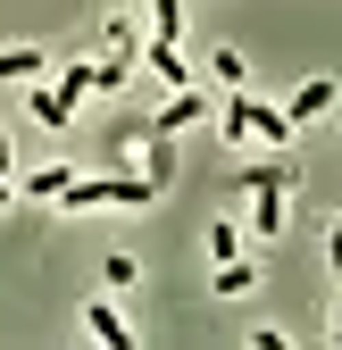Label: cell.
<instances>
[{
    "instance_id": "cell-1",
    "label": "cell",
    "mask_w": 342,
    "mask_h": 350,
    "mask_svg": "<svg viewBox=\"0 0 342 350\" xmlns=\"http://www.w3.org/2000/svg\"><path fill=\"white\" fill-rule=\"evenodd\" d=\"M159 200V184L150 175H67V192H59V208H150Z\"/></svg>"
},
{
    "instance_id": "cell-2",
    "label": "cell",
    "mask_w": 342,
    "mask_h": 350,
    "mask_svg": "<svg viewBox=\"0 0 342 350\" xmlns=\"http://www.w3.org/2000/svg\"><path fill=\"white\" fill-rule=\"evenodd\" d=\"M200 117H209V92H200V83H176V92H167V109L142 117V134H184V125H200Z\"/></svg>"
},
{
    "instance_id": "cell-3",
    "label": "cell",
    "mask_w": 342,
    "mask_h": 350,
    "mask_svg": "<svg viewBox=\"0 0 342 350\" xmlns=\"http://www.w3.org/2000/svg\"><path fill=\"white\" fill-rule=\"evenodd\" d=\"M134 67H150V75L167 83V92H176V83H192V59H176V42H159V33L134 51Z\"/></svg>"
},
{
    "instance_id": "cell-4",
    "label": "cell",
    "mask_w": 342,
    "mask_h": 350,
    "mask_svg": "<svg viewBox=\"0 0 342 350\" xmlns=\"http://www.w3.org/2000/svg\"><path fill=\"white\" fill-rule=\"evenodd\" d=\"M51 51H34V42H0V83H42Z\"/></svg>"
},
{
    "instance_id": "cell-5",
    "label": "cell",
    "mask_w": 342,
    "mask_h": 350,
    "mask_svg": "<svg viewBox=\"0 0 342 350\" xmlns=\"http://www.w3.org/2000/svg\"><path fill=\"white\" fill-rule=\"evenodd\" d=\"M284 217H292V200H284L276 184H250V234H267V242H276V234H284Z\"/></svg>"
},
{
    "instance_id": "cell-6",
    "label": "cell",
    "mask_w": 342,
    "mask_h": 350,
    "mask_svg": "<svg viewBox=\"0 0 342 350\" xmlns=\"http://www.w3.org/2000/svg\"><path fill=\"white\" fill-rule=\"evenodd\" d=\"M250 184H276V192H301V167H292V150H276V159H250L242 167V192Z\"/></svg>"
},
{
    "instance_id": "cell-7",
    "label": "cell",
    "mask_w": 342,
    "mask_h": 350,
    "mask_svg": "<svg viewBox=\"0 0 342 350\" xmlns=\"http://www.w3.org/2000/svg\"><path fill=\"white\" fill-rule=\"evenodd\" d=\"M83 325H92V342H109V350H134V325H125L109 300H83Z\"/></svg>"
},
{
    "instance_id": "cell-8",
    "label": "cell",
    "mask_w": 342,
    "mask_h": 350,
    "mask_svg": "<svg viewBox=\"0 0 342 350\" xmlns=\"http://www.w3.org/2000/svg\"><path fill=\"white\" fill-rule=\"evenodd\" d=\"M25 109H34V125H67L75 117V100L59 92V83H25Z\"/></svg>"
},
{
    "instance_id": "cell-9",
    "label": "cell",
    "mask_w": 342,
    "mask_h": 350,
    "mask_svg": "<svg viewBox=\"0 0 342 350\" xmlns=\"http://www.w3.org/2000/svg\"><path fill=\"white\" fill-rule=\"evenodd\" d=\"M284 117H292V125H309V117H334V83H326V75H309L301 92H292V109H284Z\"/></svg>"
},
{
    "instance_id": "cell-10",
    "label": "cell",
    "mask_w": 342,
    "mask_h": 350,
    "mask_svg": "<svg viewBox=\"0 0 342 350\" xmlns=\"http://www.w3.org/2000/svg\"><path fill=\"white\" fill-rule=\"evenodd\" d=\"M67 175H75V167H59V159H51V167H25V184H17V192H34V200H59V192H67Z\"/></svg>"
},
{
    "instance_id": "cell-11",
    "label": "cell",
    "mask_w": 342,
    "mask_h": 350,
    "mask_svg": "<svg viewBox=\"0 0 342 350\" xmlns=\"http://www.w3.org/2000/svg\"><path fill=\"white\" fill-rule=\"evenodd\" d=\"M142 175L167 192V175H176V150H167V134H142Z\"/></svg>"
},
{
    "instance_id": "cell-12",
    "label": "cell",
    "mask_w": 342,
    "mask_h": 350,
    "mask_svg": "<svg viewBox=\"0 0 342 350\" xmlns=\"http://www.w3.org/2000/svg\"><path fill=\"white\" fill-rule=\"evenodd\" d=\"M250 284H259V267H250V258L234 250V258H218V292L234 300V292H250Z\"/></svg>"
},
{
    "instance_id": "cell-13",
    "label": "cell",
    "mask_w": 342,
    "mask_h": 350,
    "mask_svg": "<svg viewBox=\"0 0 342 350\" xmlns=\"http://www.w3.org/2000/svg\"><path fill=\"white\" fill-rule=\"evenodd\" d=\"M142 9H150V33H159V42L184 33V0H142Z\"/></svg>"
},
{
    "instance_id": "cell-14",
    "label": "cell",
    "mask_w": 342,
    "mask_h": 350,
    "mask_svg": "<svg viewBox=\"0 0 342 350\" xmlns=\"http://www.w3.org/2000/svg\"><path fill=\"white\" fill-rule=\"evenodd\" d=\"M209 75H218V92H242L250 67H242V51H209Z\"/></svg>"
},
{
    "instance_id": "cell-15",
    "label": "cell",
    "mask_w": 342,
    "mask_h": 350,
    "mask_svg": "<svg viewBox=\"0 0 342 350\" xmlns=\"http://www.w3.org/2000/svg\"><path fill=\"white\" fill-rule=\"evenodd\" d=\"M101 42H109V59H134V51H142V42H134V17H109Z\"/></svg>"
},
{
    "instance_id": "cell-16",
    "label": "cell",
    "mask_w": 342,
    "mask_h": 350,
    "mask_svg": "<svg viewBox=\"0 0 342 350\" xmlns=\"http://www.w3.org/2000/svg\"><path fill=\"white\" fill-rule=\"evenodd\" d=\"M59 92H67V100L92 92V59H67V67H59Z\"/></svg>"
},
{
    "instance_id": "cell-17",
    "label": "cell",
    "mask_w": 342,
    "mask_h": 350,
    "mask_svg": "<svg viewBox=\"0 0 342 350\" xmlns=\"http://www.w3.org/2000/svg\"><path fill=\"white\" fill-rule=\"evenodd\" d=\"M101 275H109V284H134V275H142V258H134V250H109V258H101Z\"/></svg>"
},
{
    "instance_id": "cell-18",
    "label": "cell",
    "mask_w": 342,
    "mask_h": 350,
    "mask_svg": "<svg viewBox=\"0 0 342 350\" xmlns=\"http://www.w3.org/2000/svg\"><path fill=\"white\" fill-rule=\"evenodd\" d=\"M242 250V226H226V217H218V226H209V258H234Z\"/></svg>"
},
{
    "instance_id": "cell-19",
    "label": "cell",
    "mask_w": 342,
    "mask_h": 350,
    "mask_svg": "<svg viewBox=\"0 0 342 350\" xmlns=\"http://www.w3.org/2000/svg\"><path fill=\"white\" fill-rule=\"evenodd\" d=\"M326 267L342 275V217H334V234H326Z\"/></svg>"
},
{
    "instance_id": "cell-20",
    "label": "cell",
    "mask_w": 342,
    "mask_h": 350,
    "mask_svg": "<svg viewBox=\"0 0 342 350\" xmlns=\"http://www.w3.org/2000/svg\"><path fill=\"white\" fill-rule=\"evenodd\" d=\"M0 175H17V142H9V125H0Z\"/></svg>"
},
{
    "instance_id": "cell-21",
    "label": "cell",
    "mask_w": 342,
    "mask_h": 350,
    "mask_svg": "<svg viewBox=\"0 0 342 350\" xmlns=\"http://www.w3.org/2000/svg\"><path fill=\"white\" fill-rule=\"evenodd\" d=\"M9 200H17V184H9V175H0V208H9Z\"/></svg>"
},
{
    "instance_id": "cell-22",
    "label": "cell",
    "mask_w": 342,
    "mask_h": 350,
    "mask_svg": "<svg viewBox=\"0 0 342 350\" xmlns=\"http://www.w3.org/2000/svg\"><path fill=\"white\" fill-rule=\"evenodd\" d=\"M334 342H342V300H334Z\"/></svg>"
}]
</instances>
